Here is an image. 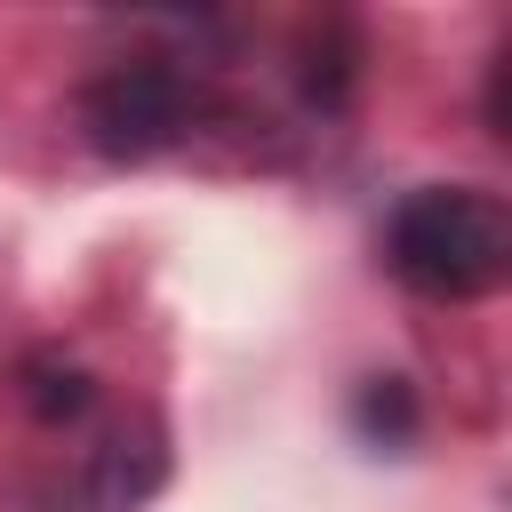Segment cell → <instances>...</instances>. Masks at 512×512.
Segmentation results:
<instances>
[{"label":"cell","instance_id":"obj_2","mask_svg":"<svg viewBox=\"0 0 512 512\" xmlns=\"http://www.w3.org/2000/svg\"><path fill=\"white\" fill-rule=\"evenodd\" d=\"M208 96L184 56H128L80 88V136L104 160H160L200 128Z\"/></svg>","mask_w":512,"mask_h":512},{"label":"cell","instance_id":"obj_5","mask_svg":"<svg viewBox=\"0 0 512 512\" xmlns=\"http://www.w3.org/2000/svg\"><path fill=\"white\" fill-rule=\"evenodd\" d=\"M352 432H360L368 448H416V432H424L416 384H408V376H368V384L352 392Z\"/></svg>","mask_w":512,"mask_h":512},{"label":"cell","instance_id":"obj_7","mask_svg":"<svg viewBox=\"0 0 512 512\" xmlns=\"http://www.w3.org/2000/svg\"><path fill=\"white\" fill-rule=\"evenodd\" d=\"M504 88H512V56L496 48V56H488V96H480V112H488V136H512V128H504Z\"/></svg>","mask_w":512,"mask_h":512},{"label":"cell","instance_id":"obj_6","mask_svg":"<svg viewBox=\"0 0 512 512\" xmlns=\"http://www.w3.org/2000/svg\"><path fill=\"white\" fill-rule=\"evenodd\" d=\"M304 104L312 112H336L352 88H360V32L352 24H320L312 40H304Z\"/></svg>","mask_w":512,"mask_h":512},{"label":"cell","instance_id":"obj_3","mask_svg":"<svg viewBox=\"0 0 512 512\" xmlns=\"http://www.w3.org/2000/svg\"><path fill=\"white\" fill-rule=\"evenodd\" d=\"M160 480H168V432L152 416H136V424H112L88 448V464H80L64 504L72 512H144L160 496Z\"/></svg>","mask_w":512,"mask_h":512},{"label":"cell","instance_id":"obj_4","mask_svg":"<svg viewBox=\"0 0 512 512\" xmlns=\"http://www.w3.org/2000/svg\"><path fill=\"white\" fill-rule=\"evenodd\" d=\"M16 392H24V408H32L40 432H72V424L96 416V376L80 360H64V352H32L16 368Z\"/></svg>","mask_w":512,"mask_h":512},{"label":"cell","instance_id":"obj_1","mask_svg":"<svg viewBox=\"0 0 512 512\" xmlns=\"http://www.w3.org/2000/svg\"><path fill=\"white\" fill-rule=\"evenodd\" d=\"M384 272L424 304H480L512 272V208L488 184H416L384 216Z\"/></svg>","mask_w":512,"mask_h":512}]
</instances>
